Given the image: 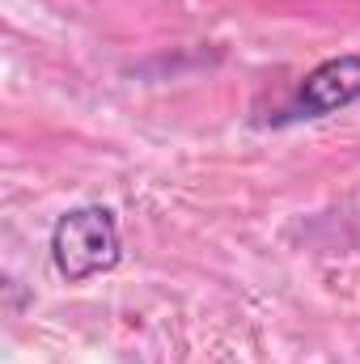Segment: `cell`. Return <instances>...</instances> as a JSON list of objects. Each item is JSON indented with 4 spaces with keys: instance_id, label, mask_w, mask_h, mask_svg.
Masks as SVG:
<instances>
[{
    "instance_id": "obj_1",
    "label": "cell",
    "mask_w": 360,
    "mask_h": 364,
    "mask_svg": "<svg viewBox=\"0 0 360 364\" xmlns=\"http://www.w3.org/2000/svg\"><path fill=\"white\" fill-rule=\"evenodd\" d=\"M119 259H123V242H119V220L110 208L85 203V208H73L55 220L51 263L68 284H85L102 272H115Z\"/></svg>"
},
{
    "instance_id": "obj_2",
    "label": "cell",
    "mask_w": 360,
    "mask_h": 364,
    "mask_svg": "<svg viewBox=\"0 0 360 364\" xmlns=\"http://www.w3.org/2000/svg\"><path fill=\"white\" fill-rule=\"evenodd\" d=\"M360 102V55L322 60L314 73L301 77V85L288 102V119H327L335 110H348Z\"/></svg>"
}]
</instances>
